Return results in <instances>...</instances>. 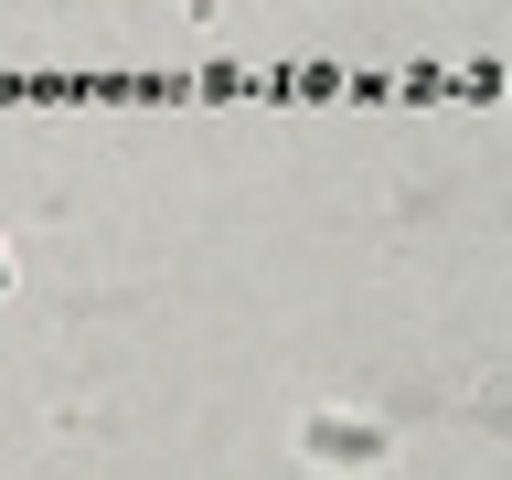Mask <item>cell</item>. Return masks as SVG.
Segmentation results:
<instances>
[{"mask_svg": "<svg viewBox=\"0 0 512 480\" xmlns=\"http://www.w3.org/2000/svg\"><path fill=\"white\" fill-rule=\"evenodd\" d=\"M0 299H11V246H0Z\"/></svg>", "mask_w": 512, "mask_h": 480, "instance_id": "1", "label": "cell"}]
</instances>
